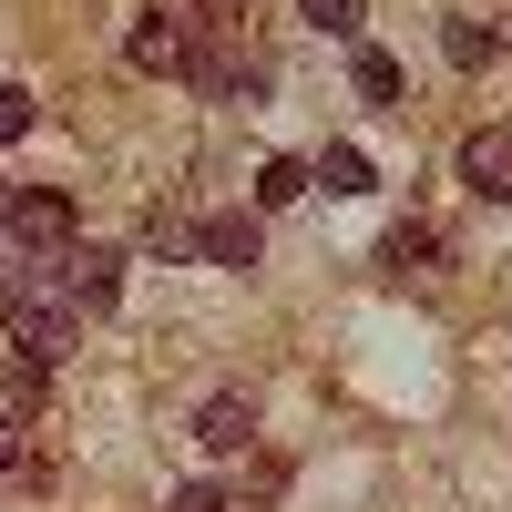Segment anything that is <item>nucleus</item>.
<instances>
[{
  "label": "nucleus",
  "mask_w": 512,
  "mask_h": 512,
  "mask_svg": "<svg viewBox=\"0 0 512 512\" xmlns=\"http://www.w3.org/2000/svg\"><path fill=\"white\" fill-rule=\"evenodd\" d=\"M185 246L205 256V267H236V277H246L256 256H267V226H256V205H226V216H205Z\"/></svg>",
  "instance_id": "obj_1"
},
{
  "label": "nucleus",
  "mask_w": 512,
  "mask_h": 512,
  "mask_svg": "<svg viewBox=\"0 0 512 512\" xmlns=\"http://www.w3.org/2000/svg\"><path fill=\"white\" fill-rule=\"evenodd\" d=\"M0 236H21V246H41V256H72V195H52V185L11 195V226H0Z\"/></svg>",
  "instance_id": "obj_2"
},
{
  "label": "nucleus",
  "mask_w": 512,
  "mask_h": 512,
  "mask_svg": "<svg viewBox=\"0 0 512 512\" xmlns=\"http://www.w3.org/2000/svg\"><path fill=\"white\" fill-rule=\"evenodd\" d=\"M123 62H134V72H185L195 62V31L175 11H144L134 31H123Z\"/></svg>",
  "instance_id": "obj_3"
},
{
  "label": "nucleus",
  "mask_w": 512,
  "mask_h": 512,
  "mask_svg": "<svg viewBox=\"0 0 512 512\" xmlns=\"http://www.w3.org/2000/svg\"><path fill=\"white\" fill-rule=\"evenodd\" d=\"M52 267H62L72 318H82V308H113V287H123V256H113V246H72V256H52Z\"/></svg>",
  "instance_id": "obj_4"
},
{
  "label": "nucleus",
  "mask_w": 512,
  "mask_h": 512,
  "mask_svg": "<svg viewBox=\"0 0 512 512\" xmlns=\"http://www.w3.org/2000/svg\"><path fill=\"white\" fill-rule=\"evenodd\" d=\"M195 441L216 451V461H236V451L256 441V400H246V390H216V400L195 410Z\"/></svg>",
  "instance_id": "obj_5"
},
{
  "label": "nucleus",
  "mask_w": 512,
  "mask_h": 512,
  "mask_svg": "<svg viewBox=\"0 0 512 512\" xmlns=\"http://www.w3.org/2000/svg\"><path fill=\"white\" fill-rule=\"evenodd\" d=\"M461 185L482 205H512V134H461Z\"/></svg>",
  "instance_id": "obj_6"
},
{
  "label": "nucleus",
  "mask_w": 512,
  "mask_h": 512,
  "mask_svg": "<svg viewBox=\"0 0 512 512\" xmlns=\"http://www.w3.org/2000/svg\"><path fill=\"white\" fill-rule=\"evenodd\" d=\"M308 185H328V195H369V154H359V144H328V154L308 164Z\"/></svg>",
  "instance_id": "obj_7"
},
{
  "label": "nucleus",
  "mask_w": 512,
  "mask_h": 512,
  "mask_svg": "<svg viewBox=\"0 0 512 512\" xmlns=\"http://www.w3.org/2000/svg\"><path fill=\"white\" fill-rule=\"evenodd\" d=\"M379 256H390V267H441V226H431V216H400Z\"/></svg>",
  "instance_id": "obj_8"
},
{
  "label": "nucleus",
  "mask_w": 512,
  "mask_h": 512,
  "mask_svg": "<svg viewBox=\"0 0 512 512\" xmlns=\"http://www.w3.org/2000/svg\"><path fill=\"white\" fill-rule=\"evenodd\" d=\"M297 195H308V164H297V154L256 164V205H297Z\"/></svg>",
  "instance_id": "obj_9"
},
{
  "label": "nucleus",
  "mask_w": 512,
  "mask_h": 512,
  "mask_svg": "<svg viewBox=\"0 0 512 512\" xmlns=\"http://www.w3.org/2000/svg\"><path fill=\"white\" fill-rule=\"evenodd\" d=\"M441 52H451L461 72H482V62L502 52V31H482V21H451V31H441Z\"/></svg>",
  "instance_id": "obj_10"
},
{
  "label": "nucleus",
  "mask_w": 512,
  "mask_h": 512,
  "mask_svg": "<svg viewBox=\"0 0 512 512\" xmlns=\"http://www.w3.org/2000/svg\"><path fill=\"white\" fill-rule=\"evenodd\" d=\"M297 11H308L328 41H359V0H297Z\"/></svg>",
  "instance_id": "obj_11"
},
{
  "label": "nucleus",
  "mask_w": 512,
  "mask_h": 512,
  "mask_svg": "<svg viewBox=\"0 0 512 512\" xmlns=\"http://www.w3.org/2000/svg\"><path fill=\"white\" fill-rule=\"evenodd\" d=\"M359 93H369V103H400V62H390V52H359Z\"/></svg>",
  "instance_id": "obj_12"
},
{
  "label": "nucleus",
  "mask_w": 512,
  "mask_h": 512,
  "mask_svg": "<svg viewBox=\"0 0 512 512\" xmlns=\"http://www.w3.org/2000/svg\"><path fill=\"white\" fill-rule=\"evenodd\" d=\"M31 134V93H11V82H0V144H21Z\"/></svg>",
  "instance_id": "obj_13"
},
{
  "label": "nucleus",
  "mask_w": 512,
  "mask_h": 512,
  "mask_svg": "<svg viewBox=\"0 0 512 512\" xmlns=\"http://www.w3.org/2000/svg\"><path fill=\"white\" fill-rule=\"evenodd\" d=\"M195 11H216L205 31H246V21H256V0H195Z\"/></svg>",
  "instance_id": "obj_14"
},
{
  "label": "nucleus",
  "mask_w": 512,
  "mask_h": 512,
  "mask_svg": "<svg viewBox=\"0 0 512 512\" xmlns=\"http://www.w3.org/2000/svg\"><path fill=\"white\" fill-rule=\"evenodd\" d=\"M175 512H226V482H185V492H175Z\"/></svg>",
  "instance_id": "obj_15"
},
{
  "label": "nucleus",
  "mask_w": 512,
  "mask_h": 512,
  "mask_svg": "<svg viewBox=\"0 0 512 512\" xmlns=\"http://www.w3.org/2000/svg\"><path fill=\"white\" fill-rule=\"evenodd\" d=\"M0 472H21V420L0 410Z\"/></svg>",
  "instance_id": "obj_16"
},
{
  "label": "nucleus",
  "mask_w": 512,
  "mask_h": 512,
  "mask_svg": "<svg viewBox=\"0 0 512 512\" xmlns=\"http://www.w3.org/2000/svg\"><path fill=\"white\" fill-rule=\"evenodd\" d=\"M0 226H11V185H0Z\"/></svg>",
  "instance_id": "obj_17"
}]
</instances>
